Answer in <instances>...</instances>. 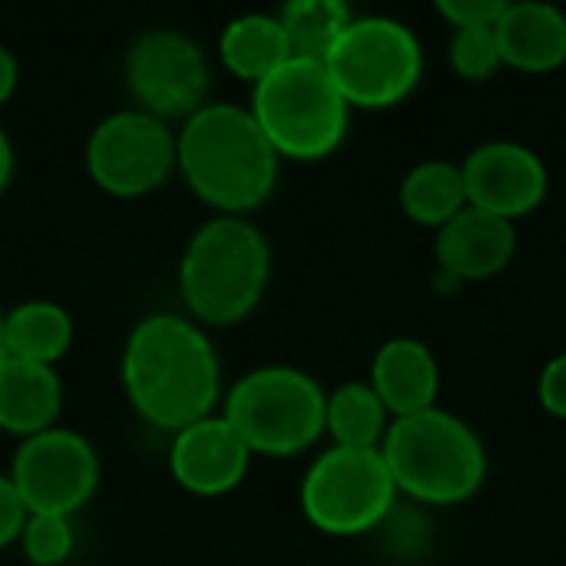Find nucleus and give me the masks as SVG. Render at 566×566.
I'll use <instances>...</instances> for the list:
<instances>
[{"label": "nucleus", "instance_id": "1", "mask_svg": "<svg viewBox=\"0 0 566 566\" xmlns=\"http://www.w3.org/2000/svg\"><path fill=\"white\" fill-rule=\"evenodd\" d=\"M129 408L156 431H182L222 408V361L189 315L153 312L133 325L119 358Z\"/></svg>", "mask_w": 566, "mask_h": 566}, {"label": "nucleus", "instance_id": "2", "mask_svg": "<svg viewBox=\"0 0 566 566\" xmlns=\"http://www.w3.org/2000/svg\"><path fill=\"white\" fill-rule=\"evenodd\" d=\"M176 169L216 216H249L275 192L282 159L249 106L209 99L176 129Z\"/></svg>", "mask_w": 566, "mask_h": 566}, {"label": "nucleus", "instance_id": "3", "mask_svg": "<svg viewBox=\"0 0 566 566\" xmlns=\"http://www.w3.org/2000/svg\"><path fill=\"white\" fill-rule=\"evenodd\" d=\"M179 298L202 328L245 322L272 282V245L249 216H209L179 259Z\"/></svg>", "mask_w": 566, "mask_h": 566}, {"label": "nucleus", "instance_id": "4", "mask_svg": "<svg viewBox=\"0 0 566 566\" xmlns=\"http://www.w3.org/2000/svg\"><path fill=\"white\" fill-rule=\"evenodd\" d=\"M381 458L398 494L418 507H458L488 478L484 441L464 418L444 408L395 418L381 441Z\"/></svg>", "mask_w": 566, "mask_h": 566}, {"label": "nucleus", "instance_id": "5", "mask_svg": "<svg viewBox=\"0 0 566 566\" xmlns=\"http://www.w3.org/2000/svg\"><path fill=\"white\" fill-rule=\"evenodd\" d=\"M249 113L279 153V159H328L348 136L352 106L338 93L325 63L285 60L275 73L252 86Z\"/></svg>", "mask_w": 566, "mask_h": 566}, {"label": "nucleus", "instance_id": "6", "mask_svg": "<svg viewBox=\"0 0 566 566\" xmlns=\"http://www.w3.org/2000/svg\"><path fill=\"white\" fill-rule=\"evenodd\" d=\"M325 388L295 365H259L226 395L219 415L252 458H295L325 434Z\"/></svg>", "mask_w": 566, "mask_h": 566}, {"label": "nucleus", "instance_id": "7", "mask_svg": "<svg viewBox=\"0 0 566 566\" xmlns=\"http://www.w3.org/2000/svg\"><path fill=\"white\" fill-rule=\"evenodd\" d=\"M325 70L352 109H391L421 83L424 50L408 23L371 13L345 27Z\"/></svg>", "mask_w": 566, "mask_h": 566}, {"label": "nucleus", "instance_id": "8", "mask_svg": "<svg viewBox=\"0 0 566 566\" xmlns=\"http://www.w3.org/2000/svg\"><path fill=\"white\" fill-rule=\"evenodd\" d=\"M381 448H325L305 471L298 504L305 521L328 537L375 534L398 504Z\"/></svg>", "mask_w": 566, "mask_h": 566}, {"label": "nucleus", "instance_id": "9", "mask_svg": "<svg viewBox=\"0 0 566 566\" xmlns=\"http://www.w3.org/2000/svg\"><path fill=\"white\" fill-rule=\"evenodd\" d=\"M123 83L136 109L166 123H186L209 103V56L186 30L153 27L129 43Z\"/></svg>", "mask_w": 566, "mask_h": 566}, {"label": "nucleus", "instance_id": "10", "mask_svg": "<svg viewBox=\"0 0 566 566\" xmlns=\"http://www.w3.org/2000/svg\"><path fill=\"white\" fill-rule=\"evenodd\" d=\"M90 179L116 199H143L176 172V129L136 106L103 116L86 139Z\"/></svg>", "mask_w": 566, "mask_h": 566}, {"label": "nucleus", "instance_id": "11", "mask_svg": "<svg viewBox=\"0 0 566 566\" xmlns=\"http://www.w3.org/2000/svg\"><path fill=\"white\" fill-rule=\"evenodd\" d=\"M7 474L30 514L76 517L99 491L103 464L90 438L53 424L17 444Z\"/></svg>", "mask_w": 566, "mask_h": 566}, {"label": "nucleus", "instance_id": "12", "mask_svg": "<svg viewBox=\"0 0 566 566\" xmlns=\"http://www.w3.org/2000/svg\"><path fill=\"white\" fill-rule=\"evenodd\" d=\"M464 192L468 206L517 222L541 209L551 189V172L544 159L514 139H491L474 146L464 163Z\"/></svg>", "mask_w": 566, "mask_h": 566}, {"label": "nucleus", "instance_id": "13", "mask_svg": "<svg viewBox=\"0 0 566 566\" xmlns=\"http://www.w3.org/2000/svg\"><path fill=\"white\" fill-rule=\"evenodd\" d=\"M252 464V451L232 431V424L216 411L169 441V474L196 497H222L235 491Z\"/></svg>", "mask_w": 566, "mask_h": 566}, {"label": "nucleus", "instance_id": "14", "mask_svg": "<svg viewBox=\"0 0 566 566\" xmlns=\"http://www.w3.org/2000/svg\"><path fill=\"white\" fill-rule=\"evenodd\" d=\"M517 252V229L514 222L464 206L448 226L438 229L434 239V262L438 272L461 282H484L501 275Z\"/></svg>", "mask_w": 566, "mask_h": 566}, {"label": "nucleus", "instance_id": "15", "mask_svg": "<svg viewBox=\"0 0 566 566\" xmlns=\"http://www.w3.org/2000/svg\"><path fill=\"white\" fill-rule=\"evenodd\" d=\"M368 385L388 408L391 421L421 415L428 408H438L441 365L424 342L398 335V338H388L375 352Z\"/></svg>", "mask_w": 566, "mask_h": 566}, {"label": "nucleus", "instance_id": "16", "mask_svg": "<svg viewBox=\"0 0 566 566\" xmlns=\"http://www.w3.org/2000/svg\"><path fill=\"white\" fill-rule=\"evenodd\" d=\"M501 60L521 73H551L566 63V13L544 0L504 3L494 23Z\"/></svg>", "mask_w": 566, "mask_h": 566}, {"label": "nucleus", "instance_id": "17", "mask_svg": "<svg viewBox=\"0 0 566 566\" xmlns=\"http://www.w3.org/2000/svg\"><path fill=\"white\" fill-rule=\"evenodd\" d=\"M63 381L56 368L7 358L0 365V431L33 438L60 421Z\"/></svg>", "mask_w": 566, "mask_h": 566}, {"label": "nucleus", "instance_id": "18", "mask_svg": "<svg viewBox=\"0 0 566 566\" xmlns=\"http://www.w3.org/2000/svg\"><path fill=\"white\" fill-rule=\"evenodd\" d=\"M76 338L73 315L50 298H27L3 312V342L7 358L56 368Z\"/></svg>", "mask_w": 566, "mask_h": 566}, {"label": "nucleus", "instance_id": "19", "mask_svg": "<svg viewBox=\"0 0 566 566\" xmlns=\"http://www.w3.org/2000/svg\"><path fill=\"white\" fill-rule=\"evenodd\" d=\"M219 60L222 66L245 83H262L285 60H292L285 30L275 13H239L219 33Z\"/></svg>", "mask_w": 566, "mask_h": 566}, {"label": "nucleus", "instance_id": "20", "mask_svg": "<svg viewBox=\"0 0 566 566\" xmlns=\"http://www.w3.org/2000/svg\"><path fill=\"white\" fill-rule=\"evenodd\" d=\"M398 202H401V212L411 222L428 226V229L438 232L441 226H448L468 206L461 163L424 159V163L411 166L405 172V179H401Z\"/></svg>", "mask_w": 566, "mask_h": 566}, {"label": "nucleus", "instance_id": "21", "mask_svg": "<svg viewBox=\"0 0 566 566\" xmlns=\"http://www.w3.org/2000/svg\"><path fill=\"white\" fill-rule=\"evenodd\" d=\"M391 415L368 381H345L325 395V434L335 448H381Z\"/></svg>", "mask_w": 566, "mask_h": 566}, {"label": "nucleus", "instance_id": "22", "mask_svg": "<svg viewBox=\"0 0 566 566\" xmlns=\"http://www.w3.org/2000/svg\"><path fill=\"white\" fill-rule=\"evenodd\" d=\"M275 17L285 30L292 56L318 60V63H325V56L345 33V27L355 20L352 7L342 0H292L279 7Z\"/></svg>", "mask_w": 566, "mask_h": 566}, {"label": "nucleus", "instance_id": "23", "mask_svg": "<svg viewBox=\"0 0 566 566\" xmlns=\"http://www.w3.org/2000/svg\"><path fill=\"white\" fill-rule=\"evenodd\" d=\"M17 544H20V551H23L30 566H63L76 551L73 517L30 514Z\"/></svg>", "mask_w": 566, "mask_h": 566}, {"label": "nucleus", "instance_id": "24", "mask_svg": "<svg viewBox=\"0 0 566 566\" xmlns=\"http://www.w3.org/2000/svg\"><path fill=\"white\" fill-rule=\"evenodd\" d=\"M448 63L461 80H471V83L491 80L504 66L494 27H461V30H454L451 43H448Z\"/></svg>", "mask_w": 566, "mask_h": 566}, {"label": "nucleus", "instance_id": "25", "mask_svg": "<svg viewBox=\"0 0 566 566\" xmlns=\"http://www.w3.org/2000/svg\"><path fill=\"white\" fill-rule=\"evenodd\" d=\"M375 534L381 537V547H385L391 557H398V560H415V557H421L424 547H428V521H424V514L418 511V504L408 507V504L398 501Z\"/></svg>", "mask_w": 566, "mask_h": 566}, {"label": "nucleus", "instance_id": "26", "mask_svg": "<svg viewBox=\"0 0 566 566\" xmlns=\"http://www.w3.org/2000/svg\"><path fill=\"white\" fill-rule=\"evenodd\" d=\"M507 0H438L434 10L454 27H494Z\"/></svg>", "mask_w": 566, "mask_h": 566}, {"label": "nucleus", "instance_id": "27", "mask_svg": "<svg viewBox=\"0 0 566 566\" xmlns=\"http://www.w3.org/2000/svg\"><path fill=\"white\" fill-rule=\"evenodd\" d=\"M537 401L547 415L566 421V352L554 355L537 378Z\"/></svg>", "mask_w": 566, "mask_h": 566}, {"label": "nucleus", "instance_id": "28", "mask_svg": "<svg viewBox=\"0 0 566 566\" xmlns=\"http://www.w3.org/2000/svg\"><path fill=\"white\" fill-rule=\"evenodd\" d=\"M27 517H30V511L20 501L10 474H0V551L20 541V531H23Z\"/></svg>", "mask_w": 566, "mask_h": 566}, {"label": "nucleus", "instance_id": "29", "mask_svg": "<svg viewBox=\"0 0 566 566\" xmlns=\"http://www.w3.org/2000/svg\"><path fill=\"white\" fill-rule=\"evenodd\" d=\"M17 83H20V63H17V56L10 53V46L0 43V106L13 96Z\"/></svg>", "mask_w": 566, "mask_h": 566}, {"label": "nucleus", "instance_id": "30", "mask_svg": "<svg viewBox=\"0 0 566 566\" xmlns=\"http://www.w3.org/2000/svg\"><path fill=\"white\" fill-rule=\"evenodd\" d=\"M13 172H17V153H13V143H10L7 129L0 126V196L13 182Z\"/></svg>", "mask_w": 566, "mask_h": 566}, {"label": "nucleus", "instance_id": "31", "mask_svg": "<svg viewBox=\"0 0 566 566\" xmlns=\"http://www.w3.org/2000/svg\"><path fill=\"white\" fill-rule=\"evenodd\" d=\"M7 361V342H3V315H0V365Z\"/></svg>", "mask_w": 566, "mask_h": 566}]
</instances>
